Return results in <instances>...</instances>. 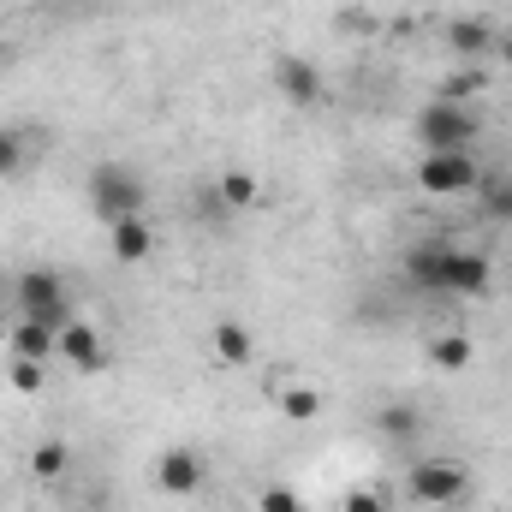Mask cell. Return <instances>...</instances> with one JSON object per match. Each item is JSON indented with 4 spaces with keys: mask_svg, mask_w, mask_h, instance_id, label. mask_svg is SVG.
<instances>
[{
    "mask_svg": "<svg viewBox=\"0 0 512 512\" xmlns=\"http://www.w3.org/2000/svg\"><path fill=\"white\" fill-rule=\"evenodd\" d=\"M405 274L417 286H435V292H453V298H477L489 292L495 280V262L483 251H453V245H411L405 251Z\"/></svg>",
    "mask_w": 512,
    "mask_h": 512,
    "instance_id": "1",
    "label": "cell"
},
{
    "mask_svg": "<svg viewBox=\"0 0 512 512\" xmlns=\"http://www.w3.org/2000/svg\"><path fill=\"white\" fill-rule=\"evenodd\" d=\"M12 304H18V316L48 322L54 334L78 316V310H72V292H66V280H60L54 268H24V274L12 280Z\"/></svg>",
    "mask_w": 512,
    "mask_h": 512,
    "instance_id": "2",
    "label": "cell"
},
{
    "mask_svg": "<svg viewBox=\"0 0 512 512\" xmlns=\"http://www.w3.org/2000/svg\"><path fill=\"white\" fill-rule=\"evenodd\" d=\"M405 495H411L417 507H459V501L471 495V471H465L459 459H447V453L411 459V471H405Z\"/></svg>",
    "mask_w": 512,
    "mask_h": 512,
    "instance_id": "3",
    "label": "cell"
},
{
    "mask_svg": "<svg viewBox=\"0 0 512 512\" xmlns=\"http://www.w3.org/2000/svg\"><path fill=\"white\" fill-rule=\"evenodd\" d=\"M90 209H96L102 227L143 215V179L131 173L126 161H102V167L90 173Z\"/></svg>",
    "mask_w": 512,
    "mask_h": 512,
    "instance_id": "4",
    "label": "cell"
},
{
    "mask_svg": "<svg viewBox=\"0 0 512 512\" xmlns=\"http://www.w3.org/2000/svg\"><path fill=\"white\" fill-rule=\"evenodd\" d=\"M483 185V167L471 161V149H429L417 161V191L423 197H471Z\"/></svg>",
    "mask_w": 512,
    "mask_h": 512,
    "instance_id": "5",
    "label": "cell"
},
{
    "mask_svg": "<svg viewBox=\"0 0 512 512\" xmlns=\"http://www.w3.org/2000/svg\"><path fill=\"white\" fill-rule=\"evenodd\" d=\"M417 143H423V155L429 149H471L477 143V114L459 108V102H429L417 114Z\"/></svg>",
    "mask_w": 512,
    "mask_h": 512,
    "instance_id": "6",
    "label": "cell"
},
{
    "mask_svg": "<svg viewBox=\"0 0 512 512\" xmlns=\"http://www.w3.org/2000/svg\"><path fill=\"white\" fill-rule=\"evenodd\" d=\"M203 483H209V465H203L197 447H161V459H155V489H161V495L191 501Z\"/></svg>",
    "mask_w": 512,
    "mask_h": 512,
    "instance_id": "7",
    "label": "cell"
},
{
    "mask_svg": "<svg viewBox=\"0 0 512 512\" xmlns=\"http://www.w3.org/2000/svg\"><path fill=\"white\" fill-rule=\"evenodd\" d=\"M54 358H66V364L84 370V376H102V370H108V346H102L96 322H84V316H72V322L54 334Z\"/></svg>",
    "mask_w": 512,
    "mask_h": 512,
    "instance_id": "8",
    "label": "cell"
},
{
    "mask_svg": "<svg viewBox=\"0 0 512 512\" xmlns=\"http://www.w3.org/2000/svg\"><path fill=\"white\" fill-rule=\"evenodd\" d=\"M209 358H215L221 370H251L256 364V334L245 328V322L221 316V322L209 328Z\"/></svg>",
    "mask_w": 512,
    "mask_h": 512,
    "instance_id": "9",
    "label": "cell"
},
{
    "mask_svg": "<svg viewBox=\"0 0 512 512\" xmlns=\"http://www.w3.org/2000/svg\"><path fill=\"white\" fill-rule=\"evenodd\" d=\"M441 42H447V54H459V60H483V54H495V42H501V30H495V18H447V30H441Z\"/></svg>",
    "mask_w": 512,
    "mask_h": 512,
    "instance_id": "10",
    "label": "cell"
},
{
    "mask_svg": "<svg viewBox=\"0 0 512 512\" xmlns=\"http://www.w3.org/2000/svg\"><path fill=\"white\" fill-rule=\"evenodd\" d=\"M274 84H280V96H286L292 108H316V102L328 96V84H322V72H316L310 60H298V54H286V60H274Z\"/></svg>",
    "mask_w": 512,
    "mask_h": 512,
    "instance_id": "11",
    "label": "cell"
},
{
    "mask_svg": "<svg viewBox=\"0 0 512 512\" xmlns=\"http://www.w3.org/2000/svg\"><path fill=\"white\" fill-rule=\"evenodd\" d=\"M108 251H114V262H126V268L149 262V251H155V227H149L143 215H131V221H114V227H108Z\"/></svg>",
    "mask_w": 512,
    "mask_h": 512,
    "instance_id": "12",
    "label": "cell"
},
{
    "mask_svg": "<svg viewBox=\"0 0 512 512\" xmlns=\"http://www.w3.org/2000/svg\"><path fill=\"white\" fill-rule=\"evenodd\" d=\"M6 352H12V358H36V364H48V358H54V328H48V322H30V316H12Z\"/></svg>",
    "mask_w": 512,
    "mask_h": 512,
    "instance_id": "13",
    "label": "cell"
},
{
    "mask_svg": "<svg viewBox=\"0 0 512 512\" xmlns=\"http://www.w3.org/2000/svg\"><path fill=\"white\" fill-rule=\"evenodd\" d=\"M215 203H221L227 215H245V209H256V203H262L256 173H245V167H227V173H221V185H215Z\"/></svg>",
    "mask_w": 512,
    "mask_h": 512,
    "instance_id": "14",
    "label": "cell"
},
{
    "mask_svg": "<svg viewBox=\"0 0 512 512\" xmlns=\"http://www.w3.org/2000/svg\"><path fill=\"white\" fill-rule=\"evenodd\" d=\"M66 471H72V447L66 441H36L30 447V477L36 483H60Z\"/></svg>",
    "mask_w": 512,
    "mask_h": 512,
    "instance_id": "15",
    "label": "cell"
},
{
    "mask_svg": "<svg viewBox=\"0 0 512 512\" xmlns=\"http://www.w3.org/2000/svg\"><path fill=\"white\" fill-rule=\"evenodd\" d=\"M471 352H477V346H471L465 334H435V340H429V364H435V370H465Z\"/></svg>",
    "mask_w": 512,
    "mask_h": 512,
    "instance_id": "16",
    "label": "cell"
},
{
    "mask_svg": "<svg viewBox=\"0 0 512 512\" xmlns=\"http://www.w3.org/2000/svg\"><path fill=\"white\" fill-rule=\"evenodd\" d=\"M42 382H48V364H36V358H6V387H12V393L36 399Z\"/></svg>",
    "mask_w": 512,
    "mask_h": 512,
    "instance_id": "17",
    "label": "cell"
},
{
    "mask_svg": "<svg viewBox=\"0 0 512 512\" xmlns=\"http://www.w3.org/2000/svg\"><path fill=\"white\" fill-rule=\"evenodd\" d=\"M477 197H483V209H489L495 221H512V173H483Z\"/></svg>",
    "mask_w": 512,
    "mask_h": 512,
    "instance_id": "18",
    "label": "cell"
},
{
    "mask_svg": "<svg viewBox=\"0 0 512 512\" xmlns=\"http://www.w3.org/2000/svg\"><path fill=\"white\" fill-rule=\"evenodd\" d=\"M376 429H382V435H393V441H417L423 417H417L411 405H382V411H376Z\"/></svg>",
    "mask_w": 512,
    "mask_h": 512,
    "instance_id": "19",
    "label": "cell"
},
{
    "mask_svg": "<svg viewBox=\"0 0 512 512\" xmlns=\"http://www.w3.org/2000/svg\"><path fill=\"white\" fill-rule=\"evenodd\" d=\"M316 411H322V393H316V387H286V393H280V417L310 423Z\"/></svg>",
    "mask_w": 512,
    "mask_h": 512,
    "instance_id": "20",
    "label": "cell"
},
{
    "mask_svg": "<svg viewBox=\"0 0 512 512\" xmlns=\"http://www.w3.org/2000/svg\"><path fill=\"white\" fill-rule=\"evenodd\" d=\"M24 155H30V149H24V131H18V126H0V179L24 173V167H30Z\"/></svg>",
    "mask_w": 512,
    "mask_h": 512,
    "instance_id": "21",
    "label": "cell"
},
{
    "mask_svg": "<svg viewBox=\"0 0 512 512\" xmlns=\"http://www.w3.org/2000/svg\"><path fill=\"white\" fill-rule=\"evenodd\" d=\"M256 512H310L298 501V489H286V483H268L262 495H256Z\"/></svg>",
    "mask_w": 512,
    "mask_h": 512,
    "instance_id": "22",
    "label": "cell"
},
{
    "mask_svg": "<svg viewBox=\"0 0 512 512\" xmlns=\"http://www.w3.org/2000/svg\"><path fill=\"white\" fill-rule=\"evenodd\" d=\"M340 512H387V501L376 495V489H352V495L340 501Z\"/></svg>",
    "mask_w": 512,
    "mask_h": 512,
    "instance_id": "23",
    "label": "cell"
},
{
    "mask_svg": "<svg viewBox=\"0 0 512 512\" xmlns=\"http://www.w3.org/2000/svg\"><path fill=\"white\" fill-rule=\"evenodd\" d=\"M495 60H501V66H507V72H512V30H507V36H501V42H495Z\"/></svg>",
    "mask_w": 512,
    "mask_h": 512,
    "instance_id": "24",
    "label": "cell"
}]
</instances>
